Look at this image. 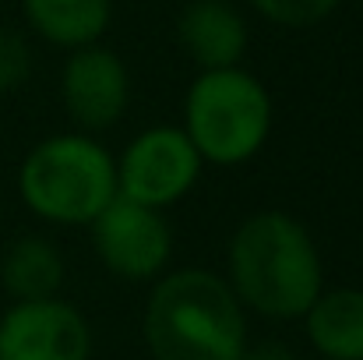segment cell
Wrapping results in <instances>:
<instances>
[{
    "label": "cell",
    "instance_id": "12",
    "mask_svg": "<svg viewBox=\"0 0 363 360\" xmlns=\"http://www.w3.org/2000/svg\"><path fill=\"white\" fill-rule=\"evenodd\" d=\"M21 11L35 36L64 50L99 43L113 18L110 0H21Z\"/></svg>",
    "mask_w": 363,
    "mask_h": 360
},
{
    "label": "cell",
    "instance_id": "11",
    "mask_svg": "<svg viewBox=\"0 0 363 360\" xmlns=\"http://www.w3.org/2000/svg\"><path fill=\"white\" fill-rule=\"evenodd\" d=\"M0 286L11 297V304L60 297L64 254L57 251L53 240L35 237V234L11 240L0 258Z\"/></svg>",
    "mask_w": 363,
    "mask_h": 360
},
{
    "label": "cell",
    "instance_id": "8",
    "mask_svg": "<svg viewBox=\"0 0 363 360\" xmlns=\"http://www.w3.org/2000/svg\"><path fill=\"white\" fill-rule=\"evenodd\" d=\"M60 103L64 114L82 127V134L110 131L121 124L130 103L127 64L99 43L71 50L60 71Z\"/></svg>",
    "mask_w": 363,
    "mask_h": 360
},
{
    "label": "cell",
    "instance_id": "5",
    "mask_svg": "<svg viewBox=\"0 0 363 360\" xmlns=\"http://www.w3.org/2000/svg\"><path fill=\"white\" fill-rule=\"evenodd\" d=\"M201 170L205 159L198 156L187 131L177 124H155L138 131L121 152L117 195L162 212L194 191Z\"/></svg>",
    "mask_w": 363,
    "mask_h": 360
},
{
    "label": "cell",
    "instance_id": "4",
    "mask_svg": "<svg viewBox=\"0 0 363 360\" xmlns=\"http://www.w3.org/2000/svg\"><path fill=\"white\" fill-rule=\"evenodd\" d=\"M272 96L243 67L201 71L184 96V131L212 166L254 159L272 134Z\"/></svg>",
    "mask_w": 363,
    "mask_h": 360
},
{
    "label": "cell",
    "instance_id": "9",
    "mask_svg": "<svg viewBox=\"0 0 363 360\" xmlns=\"http://www.w3.org/2000/svg\"><path fill=\"white\" fill-rule=\"evenodd\" d=\"M177 39L201 71L240 67L247 21L230 0H191L177 18Z\"/></svg>",
    "mask_w": 363,
    "mask_h": 360
},
{
    "label": "cell",
    "instance_id": "14",
    "mask_svg": "<svg viewBox=\"0 0 363 360\" xmlns=\"http://www.w3.org/2000/svg\"><path fill=\"white\" fill-rule=\"evenodd\" d=\"M32 78V50L21 32L0 28V96L21 89Z\"/></svg>",
    "mask_w": 363,
    "mask_h": 360
},
{
    "label": "cell",
    "instance_id": "1",
    "mask_svg": "<svg viewBox=\"0 0 363 360\" xmlns=\"http://www.w3.org/2000/svg\"><path fill=\"white\" fill-rule=\"evenodd\" d=\"M243 311L296 322L325 290V261L311 230L282 209L250 212L226 247V276Z\"/></svg>",
    "mask_w": 363,
    "mask_h": 360
},
{
    "label": "cell",
    "instance_id": "6",
    "mask_svg": "<svg viewBox=\"0 0 363 360\" xmlns=\"http://www.w3.org/2000/svg\"><path fill=\"white\" fill-rule=\"evenodd\" d=\"M89 234L103 268L123 283H155L173 254V230L162 212L121 195L89 223Z\"/></svg>",
    "mask_w": 363,
    "mask_h": 360
},
{
    "label": "cell",
    "instance_id": "3",
    "mask_svg": "<svg viewBox=\"0 0 363 360\" xmlns=\"http://www.w3.org/2000/svg\"><path fill=\"white\" fill-rule=\"evenodd\" d=\"M18 198L57 227H89L117 198V159L92 134H53L18 166Z\"/></svg>",
    "mask_w": 363,
    "mask_h": 360
},
{
    "label": "cell",
    "instance_id": "2",
    "mask_svg": "<svg viewBox=\"0 0 363 360\" xmlns=\"http://www.w3.org/2000/svg\"><path fill=\"white\" fill-rule=\"evenodd\" d=\"M141 336L152 360H240L247 311L212 268H177L152 283Z\"/></svg>",
    "mask_w": 363,
    "mask_h": 360
},
{
    "label": "cell",
    "instance_id": "7",
    "mask_svg": "<svg viewBox=\"0 0 363 360\" xmlns=\"http://www.w3.org/2000/svg\"><path fill=\"white\" fill-rule=\"evenodd\" d=\"M92 329L85 315L60 300H25L0 315V360H89Z\"/></svg>",
    "mask_w": 363,
    "mask_h": 360
},
{
    "label": "cell",
    "instance_id": "13",
    "mask_svg": "<svg viewBox=\"0 0 363 360\" xmlns=\"http://www.w3.org/2000/svg\"><path fill=\"white\" fill-rule=\"evenodd\" d=\"M250 7L268 18L272 25H282V28H311L318 21H325L339 0H250Z\"/></svg>",
    "mask_w": 363,
    "mask_h": 360
},
{
    "label": "cell",
    "instance_id": "10",
    "mask_svg": "<svg viewBox=\"0 0 363 360\" xmlns=\"http://www.w3.org/2000/svg\"><path fill=\"white\" fill-rule=\"evenodd\" d=\"M303 329L325 360H363V290H321L303 315Z\"/></svg>",
    "mask_w": 363,
    "mask_h": 360
},
{
    "label": "cell",
    "instance_id": "15",
    "mask_svg": "<svg viewBox=\"0 0 363 360\" xmlns=\"http://www.w3.org/2000/svg\"><path fill=\"white\" fill-rule=\"evenodd\" d=\"M240 360H296V354L279 339H261V343H247Z\"/></svg>",
    "mask_w": 363,
    "mask_h": 360
}]
</instances>
